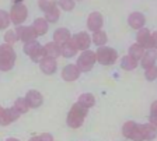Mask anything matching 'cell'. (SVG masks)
I'll list each match as a JSON object with an SVG mask.
<instances>
[{
	"label": "cell",
	"instance_id": "6da1fadb",
	"mask_svg": "<svg viewBox=\"0 0 157 141\" xmlns=\"http://www.w3.org/2000/svg\"><path fill=\"white\" fill-rule=\"evenodd\" d=\"M87 113H88V109L82 106L78 102H76L75 105L72 106L70 112H69L67 119H66L67 126L72 128H78L84 123V119H86V116H87Z\"/></svg>",
	"mask_w": 157,
	"mask_h": 141
},
{
	"label": "cell",
	"instance_id": "7a4b0ae2",
	"mask_svg": "<svg viewBox=\"0 0 157 141\" xmlns=\"http://www.w3.org/2000/svg\"><path fill=\"white\" fill-rule=\"evenodd\" d=\"M17 55L11 45H0V71H9L14 67Z\"/></svg>",
	"mask_w": 157,
	"mask_h": 141
},
{
	"label": "cell",
	"instance_id": "3957f363",
	"mask_svg": "<svg viewBox=\"0 0 157 141\" xmlns=\"http://www.w3.org/2000/svg\"><path fill=\"white\" fill-rule=\"evenodd\" d=\"M118 59V53L115 49L108 48V46H98L97 52H95V60L102 66L114 64Z\"/></svg>",
	"mask_w": 157,
	"mask_h": 141
},
{
	"label": "cell",
	"instance_id": "277c9868",
	"mask_svg": "<svg viewBox=\"0 0 157 141\" xmlns=\"http://www.w3.org/2000/svg\"><path fill=\"white\" fill-rule=\"evenodd\" d=\"M136 41L144 49H156L157 46V34L150 32L147 28H140L137 30Z\"/></svg>",
	"mask_w": 157,
	"mask_h": 141
},
{
	"label": "cell",
	"instance_id": "5b68a950",
	"mask_svg": "<svg viewBox=\"0 0 157 141\" xmlns=\"http://www.w3.org/2000/svg\"><path fill=\"white\" fill-rule=\"evenodd\" d=\"M95 62H97L95 60V52L86 49V50H83V53H80L77 62H76V66H77V69L80 71L87 73L94 67Z\"/></svg>",
	"mask_w": 157,
	"mask_h": 141
},
{
	"label": "cell",
	"instance_id": "8992f818",
	"mask_svg": "<svg viewBox=\"0 0 157 141\" xmlns=\"http://www.w3.org/2000/svg\"><path fill=\"white\" fill-rule=\"evenodd\" d=\"M24 52L29 56V59L33 60V62H36V63L46 56L44 46L41 45L39 42H36L35 39L24 43Z\"/></svg>",
	"mask_w": 157,
	"mask_h": 141
},
{
	"label": "cell",
	"instance_id": "52a82bcc",
	"mask_svg": "<svg viewBox=\"0 0 157 141\" xmlns=\"http://www.w3.org/2000/svg\"><path fill=\"white\" fill-rule=\"evenodd\" d=\"M9 17L10 23L16 24V25H21L28 17V9L23 3H14L9 13Z\"/></svg>",
	"mask_w": 157,
	"mask_h": 141
},
{
	"label": "cell",
	"instance_id": "ba28073f",
	"mask_svg": "<svg viewBox=\"0 0 157 141\" xmlns=\"http://www.w3.org/2000/svg\"><path fill=\"white\" fill-rule=\"evenodd\" d=\"M70 43L75 46L76 50H86L90 48V43H91V39H90V35L86 32H78L75 34V35L70 36Z\"/></svg>",
	"mask_w": 157,
	"mask_h": 141
},
{
	"label": "cell",
	"instance_id": "9c48e42d",
	"mask_svg": "<svg viewBox=\"0 0 157 141\" xmlns=\"http://www.w3.org/2000/svg\"><path fill=\"white\" fill-rule=\"evenodd\" d=\"M14 31H16L17 39L24 43L36 39V36H38L35 34V31L33 30V27H28V25H17V28Z\"/></svg>",
	"mask_w": 157,
	"mask_h": 141
},
{
	"label": "cell",
	"instance_id": "30bf717a",
	"mask_svg": "<svg viewBox=\"0 0 157 141\" xmlns=\"http://www.w3.org/2000/svg\"><path fill=\"white\" fill-rule=\"evenodd\" d=\"M102 24H104V18H102L101 13H98V11H94L88 16L87 18V28L88 31H98L102 28Z\"/></svg>",
	"mask_w": 157,
	"mask_h": 141
},
{
	"label": "cell",
	"instance_id": "8fae6325",
	"mask_svg": "<svg viewBox=\"0 0 157 141\" xmlns=\"http://www.w3.org/2000/svg\"><path fill=\"white\" fill-rule=\"evenodd\" d=\"M38 63H39V69H41V71H42L44 74H48V76L53 74V73L56 71V69H58L56 59L48 57V56H45L44 59H41Z\"/></svg>",
	"mask_w": 157,
	"mask_h": 141
},
{
	"label": "cell",
	"instance_id": "7c38bea8",
	"mask_svg": "<svg viewBox=\"0 0 157 141\" xmlns=\"http://www.w3.org/2000/svg\"><path fill=\"white\" fill-rule=\"evenodd\" d=\"M80 73L82 71L77 69L76 64H67V66H65L62 70V78L67 82L76 81V80L80 77Z\"/></svg>",
	"mask_w": 157,
	"mask_h": 141
},
{
	"label": "cell",
	"instance_id": "4fadbf2b",
	"mask_svg": "<svg viewBox=\"0 0 157 141\" xmlns=\"http://www.w3.org/2000/svg\"><path fill=\"white\" fill-rule=\"evenodd\" d=\"M25 101L29 108H39V106L42 105L44 98H42V94H41V92L35 91V89H31V91L27 92Z\"/></svg>",
	"mask_w": 157,
	"mask_h": 141
},
{
	"label": "cell",
	"instance_id": "5bb4252c",
	"mask_svg": "<svg viewBox=\"0 0 157 141\" xmlns=\"http://www.w3.org/2000/svg\"><path fill=\"white\" fill-rule=\"evenodd\" d=\"M156 57H157L156 49H146L143 56L140 57L142 67H143V69H149L151 66H156Z\"/></svg>",
	"mask_w": 157,
	"mask_h": 141
},
{
	"label": "cell",
	"instance_id": "9a60e30c",
	"mask_svg": "<svg viewBox=\"0 0 157 141\" xmlns=\"http://www.w3.org/2000/svg\"><path fill=\"white\" fill-rule=\"evenodd\" d=\"M144 20L146 18H144L143 14L139 13V11H135V13H132L128 17V24H129L132 30H140L144 25Z\"/></svg>",
	"mask_w": 157,
	"mask_h": 141
},
{
	"label": "cell",
	"instance_id": "2e32d148",
	"mask_svg": "<svg viewBox=\"0 0 157 141\" xmlns=\"http://www.w3.org/2000/svg\"><path fill=\"white\" fill-rule=\"evenodd\" d=\"M70 31L66 30V28H58V30L53 32V42L56 43V45H63L65 42H67L69 39H70Z\"/></svg>",
	"mask_w": 157,
	"mask_h": 141
},
{
	"label": "cell",
	"instance_id": "e0dca14e",
	"mask_svg": "<svg viewBox=\"0 0 157 141\" xmlns=\"http://www.w3.org/2000/svg\"><path fill=\"white\" fill-rule=\"evenodd\" d=\"M31 27H33V30L35 31V34L38 36H42L48 32V21L45 18H36Z\"/></svg>",
	"mask_w": 157,
	"mask_h": 141
},
{
	"label": "cell",
	"instance_id": "ac0fdd59",
	"mask_svg": "<svg viewBox=\"0 0 157 141\" xmlns=\"http://www.w3.org/2000/svg\"><path fill=\"white\" fill-rule=\"evenodd\" d=\"M140 128H142V136H143V141H150V140H154L157 136V127L151 126L150 123H146V125H140Z\"/></svg>",
	"mask_w": 157,
	"mask_h": 141
},
{
	"label": "cell",
	"instance_id": "d6986e66",
	"mask_svg": "<svg viewBox=\"0 0 157 141\" xmlns=\"http://www.w3.org/2000/svg\"><path fill=\"white\" fill-rule=\"evenodd\" d=\"M44 49H45V55L48 56V57L58 59L59 56H60V46L56 45L55 42H48L44 46Z\"/></svg>",
	"mask_w": 157,
	"mask_h": 141
},
{
	"label": "cell",
	"instance_id": "ffe728a7",
	"mask_svg": "<svg viewBox=\"0 0 157 141\" xmlns=\"http://www.w3.org/2000/svg\"><path fill=\"white\" fill-rule=\"evenodd\" d=\"M137 60L136 59H133L132 56H129V55H126V56H124L122 57V60H121V67L124 70H126V71H131V70H135L137 67Z\"/></svg>",
	"mask_w": 157,
	"mask_h": 141
},
{
	"label": "cell",
	"instance_id": "44dd1931",
	"mask_svg": "<svg viewBox=\"0 0 157 141\" xmlns=\"http://www.w3.org/2000/svg\"><path fill=\"white\" fill-rule=\"evenodd\" d=\"M78 103L82 106H84V108L90 109L91 106L95 105V98L93 94H88V92H86V94H82V95L78 96Z\"/></svg>",
	"mask_w": 157,
	"mask_h": 141
},
{
	"label": "cell",
	"instance_id": "7402d4cb",
	"mask_svg": "<svg viewBox=\"0 0 157 141\" xmlns=\"http://www.w3.org/2000/svg\"><path fill=\"white\" fill-rule=\"evenodd\" d=\"M91 42L94 43V45H97V46H104L105 43L108 42L107 34H105L104 31H101V30L94 31V34H93V38H91Z\"/></svg>",
	"mask_w": 157,
	"mask_h": 141
},
{
	"label": "cell",
	"instance_id": "603a6c76",
	"mask_svg": "<svg viewBox=\"0 0 157 141\" xmlns=\"http://www.w3.org/2000/svg\"><path fill=\"white\" fill-rule=\"evenodd\" d=\"M77 53V50L75 49V46L70 43V41L65 42L63 45H60V55L63 57H73V56Z\"/></svg>",
	"mask_w": 157,
	"mask_h": 141
},
{
	"label": "cell",
	"instance_id": "cb8c5ba5",
	"mask_svg": "<svg viewBox=\"0 0 157 141\" xmlns=\"http://www.w3.org/2000/svg\"><path fill=\"white\" fill-rule=\"evenodd\" d=\"M144 48L143 46H140L139 43H133V45H131V48H129V56H132L133 59H136L137 62L140 60V57L143 56L144 53Z\"/></svg>",
	"mask_w": 157,
	"mask_h": 141
},
{
	"label": "cell",
	"instance_id": "d4e9b609",
	"mask_svg": "<svg viewBox=\"0 0 157 141\" xmlns=\"http://www.w3.org/2000/svg\"><path fill=\"white\" fill-rule=\"evenodd\" d=\"M59 17H60V9H58L56 6L52 7L51 10L45 11V20L48 23H56L59 20Z\"/></svg>",
	"mask_w": 157,
	"mask_h": 141
},
{
	"label": "cell",
	"instance_id": "484cf974",
	"mask_svg": "<svg viewBox=\"0 0 157 141\" xmlns=\"http://www.w3.org/2000/svg\"><path fill=\"white\" fill-rule=\"evenodd\" d=\"M14 109L18 112L20 115H23V113H27L29 109L28 103H27L25 98H18L16 102H14Z\"/></svg>",
	"mask_w": 157,
	"mask_h": 141
},
{
	"label": "cell",
	"instance_id": "4316f807",
	"mask_svg": "<svg viewBox=\"0 0 157 141\" xmlns=\"http://www.w3.org/2000/svg\"><path fill=\"white\" fill-rule=\"evenodd\" d=\"M38 6L45 13V11L51 10L52 7L56 6V0H38Z\"/></svg>",
	"mask_w": 157,
	"mask_h": 141
},
{
	"label": "cell",
	"instance_id": "83f0119b",
	"mask_svg": "<svg viewBox=\"0 0 157 141\" xmlns=\"http://www.w3.org/2000/svg\"><path fill=\"white\" fill-rule=\"evenodd\" d=\"M9 25H10L9 13L4 10H0V30H6Z\"/></svg>",
	"mask_w": 157,
	"mask_h": 141
},
{
	"label": "cell",
	"instance_id": "f1b7e54d",
	"mask_svg": "<svg viewBox=\"0 0 157 141\" xmlns=\"http://www.w3.org/2000/svg\"><path fill=\"white\" fill-rule=\"evenodd\" d=\"M75 0H59L58 2V6L65 11H72L75 9Z\"/></svg>",
	"mask_w": 157,
	"mask_h": 141
},
{
	"label": "cell",
	"instance_id": "f546056e",
	"mask_svg": "<svg viewBox=\"0 0 157 141\" xmlns=\"http://www.w3.org/2000/svg\"><path fill=\"white\" fill-rule=\"evenodd\" d=\"M131 140L133 141H143V136H142V128L140 125H135L133 130H132V134H131Z\"/></svg>",
	"mask_w": 157,
	"mask_h": 141
},
{
	"label": "cell",
	"instance_id": "4dcf8cb0",
	"mask_svg": "<svg viewBox=\"0 0 157 141\" xmlns=\"http://www.w3.org/2000/svg\"><path fill=\"white\" fill-rule=\"evenodd\" d=\"M144 77H146L147 81H153L157 77V67L156 66H151L149 69H144Z\"/></svg>",
	"mask_w": 157,
	"mask_h": 141
},
{
	"label": "cell",
	"instance_id": "1f68e13d",
	"mask_svg": "<svg viewBox=\"0 0 157 141\" xmlns=\"http://www.w3.org/2000/svg\"><path fill=\"white\" fill-rule=\"evenodd\" d=\"M17 35H16V31H7L6 34H4V42L7 43V45H11L13 46L14 43L17 42Z\"/></svg>",
	"mask_w": 157,
	"mask_h": 141
},
{
	"label": "cell",
	"instance_id": "d6a6232c",
	"mask_svg": "<svg viewBox=\"0 0 157 141\" xmlns=\"http://www.w3.org/2000/svg\"><path fill=\"white\" fill-rule=\"evenodd\" d=\"M135 125H136L135 121H126V123H125L124 127H122V134H124V137H126V138L131 137L132 130H133Z\"/></svg>",
	"mask_w": 157,
	"mask_h": 141
},
{
	"label": "cell",
	"instance_id": "836d02e7",
	"mask_svg": "<svg viewBox=\"0 0 157 141\" xmlns=\"http://www.w3.org/2000/svg\"><path fill=\"white\" fill-rule=\"evenodd\" d=\"M150 125L157 127V102H153L150 112Z\"/></svg>",
	"mask_w": 157,
	"mask_h": 141
},
{
	"label": "cell",
	"instance_id": "e575fe53",
	"mask_svg": "<svg viewBox=\"0 0 157 141\" xmlns=\"http://www.w3.org/2000/svg\"><path fill=\"white\" fill-rule=\"evenodd\" d=\"M11 121H10V119H9V116H7V110L4 108H2L0 106V125L2 126H7V125H10Z\"/></svg>",
	"mask_w": 157,
	"mask_h": 141
},
{
	"label": "cell",
	"instance_id": "d590c367",
	"mask_svg": "<svg viewBox=\"0 0 157 141\" xmlns=\"http://www.w3.org/2000/svg\"><path fill=\"white\" fill-rule=\"evenodd\" d=\"M38 137L41 141H53V137L49 134V133H42V134L38 136Z\"/></svg>",
	"mask_w": 157,
	"mask_h": 141
},
{
	"label": "cell",
	"instance_id": "8d00e7d4",
	"mask_svg": "<svg viewBox=\"0 0 157 141\" xmlns=\"http://www.w3.org/2000/svg\"><path fill=\"white\" fill-rule=\"evenodd\" d=\"M28 141H41V140H39V137H38V136H34V137H31Z\"/></svg>",
	"mask_w": 157,
	"mask_h": 141
},
{
	"label": "cell",
	"instance_id": "74e56055",
	"mask_svg": "<svg viewBox=\"0 0 157 141\" xmlns=\"http://www.w3.org/2000/svg\"><path fill=\"white\" fill-rule=\"evenodd\" d=\"M11 2H14V3H23L24 0H11Z\"/></svg>",
	"mask_w": 157,
	"mask_h": 141
},
{
	"label": "cell",
	"instance_id": "f35d334b",
	"mask_svg": "<svg viewBox=\"0 0 157 141\" xmlns=\"http://www.w3.org/2000/svg\"><path fill=\"white\" fill-rule=\"evenodd\" d=\"M6 141H20V140H17V138H7Z\"/></svg>",
	"mask_w": 157,
	"mask_h": 141
}]
</instances>
